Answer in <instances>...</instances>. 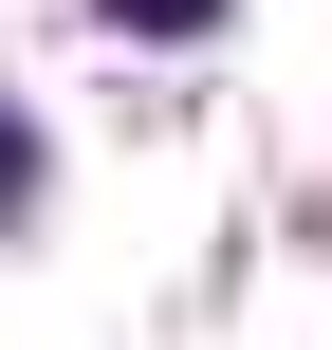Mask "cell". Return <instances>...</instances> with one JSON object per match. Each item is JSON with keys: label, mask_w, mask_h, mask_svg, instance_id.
<instances>
[{"label": "cell", "mask_w": 332, "mask_h": 350, "mask_svg": "<svg viewBox=\"0 0 332 350\" xmlns=\"http://www.w3.org/2000/svg\"><path fill=\"white\" fill-rule=\"evenodd\" d=\"M111 18H129V37H203L222 0H111Z\"/></svg>", "instance_id": "obj_1"}, {"label": "cell", "mask_w": 332, "mask_h": 350, "mask_svg": "<svg viewBox=\"0 0 332 350\" xmlns=\"http://www.w3.org/2000/svg\"><path fill=\"white\" fill-rule=\"evenodd\" d=\"M0 203H18V129H0Z\"/></svg>", "instance_id": "obj_2"}]
</instances>
